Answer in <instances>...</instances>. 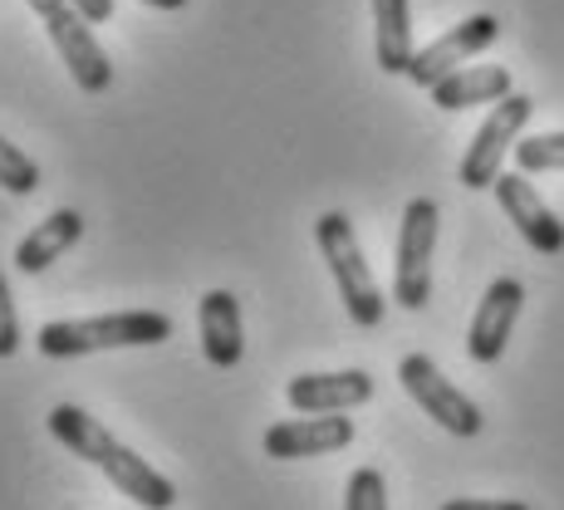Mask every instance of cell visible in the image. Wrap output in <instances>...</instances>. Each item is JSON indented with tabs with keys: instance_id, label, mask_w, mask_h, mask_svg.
<instances>
[{
	"instance_id": "obj_20",
	"label": "cell",
	"mask_w": 564,
	"mask_h": 510,
	"mask_svg": "<svg viewBox=\"0 0 564 510\" xmlns=\"http://www.w3.org/2000/svg\"><path fill=\"white\" fill-rule=\"evenodd\" d=\"M20 349V314H15V295H10V280L0 275V358H15Z\"/></svg>"
},
{
	"instance_id": "obj_3",
	"label": "cell",
	"mask_w": 564,
	"mask_h": 510,
	"mask_svg": "<svg viewBox=\"0 0 564 510\" xmlns=\"http://www.w3.org/2000/svg\"><path fill=\"white\" fill-rule=\"evenodd\" d=\"M314 246H319L324 265H329L334 285H339V300L349 310V319L359 329H378L383 324V290H378L373 270L359 251V236H354V221L344 211H324L314 221Z\"/></svg>"
},
{
	"instance_id": "obj_21",
	"label": "cell",
	"mask_w": 564,
	"mask_h": 510,
	"mask_svg": "<svg viewBox=\"0 0 564 510\" xmlns=\"http://www.w3.org/2000/svg\"><path fill=\"white\" fill-rule=\"evenodd\" d=\"M442 510H530L525 501H491V496H457V501H447Z\"/></svg>"
},
{
	"instance_id": "obj_5",
	"label": "cell",
	"mask_w": 564,
	"mask_h": 510,
	"mask_svg": "<svg viewBox=\"0 0 564 510\" xmlns=\"http://www.w3.org/2000/svg\"><path fill=\"white\" fill-rule=\"evenodd\" d=\"M530 113H535V99H530V94H506V99L491 108V118L476 128L471 148H466V158H462V172H457L466 192L496 187L501 162H506V153H516L520 128L530 123Z\"/></svg>"
},
{
	"instance_id": "obj_2",
	"label": "cell",
	"mask_w": 564,
	"mask_h": 510,
	"mask_svg": "<svg viewBox=\"0 0 564 510\" xmlns=\"http://www.w3.org/2000/svg\"><path fill=\"white\" fill-rule=\"evenodd\" d=\"M172 339V319L158 310H123L99 314V319H50L40 324L35 349L45 358H79L104 349H148V344Z\"/></svg>"
},
{
	"instance_id": "obj_11",
	"label": "cell",
	"mask_w": 564,
	"mask_h": 510,
	"mask_svg": "<svg viewBox=\"0 0 564 510\" xmlns=\"http://www.w3.org/2000/svg\"><path fill=\"white\" fill-rule=\"evenodd\" d=\"M491 192H496V202H501V211L516 221V231L525 236L530 251H540V256H560L564 251V221L550 211L545 202H540V192L530 187L525 172H520V167L501 172Z\"/></svg>"
},
{
	"instance_id": "obj_13",
	"label": "cell",
	"mask_w": 564,
	"mask_h": 510,
	"mask_svg": "<svg viewBox=\"0 0 564 510\" xmlns=\"http://www.w3.org/2000/svg\"><path fill=\"white\" fill-rule=\"evenodd\" d=\"M197 329H202V354L212 368H236L246 354V329H241V305L231 290H206L197 305Z\"/></svg>"
},
{
	"instance_id": "obj_9",
	"label": "cell",
	"mask_w": 564,
	"mask_h": 510,
	"mask_svg": "<svg viewBox=\"0 0 564 510\" xmlns=\"http://www.w3.org/2000/svg\"><path fill=\"white\" fill-rule=\"evenodd\" d=\"M354 442V422L339 412H305V417H285L265 427V457L275 462H305V457H329Z\"/></svg>"
},
{
	"instance_id": "obj_23",
	"label": "cell",
	"mask_w": 564,
	"mask_h": 510,
	"mask_svg": "<svg viewBox=\"0 0 564 510\" xmlns=\"http://www.w3.org/2000/svg\"><path fill=\"white\" fill-rule=\"evenodd\" d=\"M143 6H153V10H182L187 0H143Z\"/></svg>"
},
{
	"instance_id": "obj_22",
	"label": "cell",
	"mask_w": 564,
	"mask_h": 510,
	"mask_svg": "<svg viewBox=\"0 0 564 510\" xmlns=\"http://www.w3.org/2000/svg\"><path fill=\"white\" fill-rule=\"evenodd\" d=\"M69 6L79 10L89 25H108V20H113V0H69Z\"/></svg>"
},
{
	"instance_id": "obj_12",
	"label": "cell",
	"mask_w": 564,
	"mask_h": 510,
	"mask_svg": "<svg viewBox=\"0 0 564 510\" xmlns=\"http://www.w3.org/2000/svg\"><path fill=\"white\" fill-rule=\"evenodd\" d=\"M285 398L295 412H349L373 398V378L364 368H339V373H300L285 383Z\"/></svg>"
},
{
	"instance_id": "obj_7",
	"label": "cell",
	"mask_w": 564,
	"mask_h": 510,
	"mask_svg": "<svg viewBox=\"0 0 564 510\" xmlns=\"http://www.w3.org/2000/svg\"><path fill=\"white\" fill-rule=\"evenodd\" d=\"M45 30L54 40V50H59V59L69 64L74 84H79L84 94H108V84H113V64H108V54L99 45V35H94V25L79 15V10L69 6V0H59L54 10H45Z\"/></svg>"
},
{
	"instance_id": "obj_18",
	"label": "cell",
	"mask_w": 564,
	"mask_h": 510,
	"mask_svg": "<svg viewBox=\"0 0 564 510\" xmlns=\"http://www.w3.org/2000/svg\"><path fill=\"white\" fill-rule=\"evenodd\" d=\"M0 187L15 192V197H30V192H40V167L30 153H20L15 143H6L0 138Z\"/></svg>"
},
{
	"instance_id": "obj_19",
	"label": "cell",
	"mask_w": 564,
	"mask_h": 510,
	"mask_svg": "<svg viewBox=\"0 0 564 510\" xmlns=\"http://www.w3.org/2000/svg\"><path fill=\"white\" fill-rule=\"evenodd\" d=\"M344 510H388V481L378 466H359L344 486Z\"/></svg>"
},
{
	"instance_id": "obj_24",
	"label": "cell",
	"mask_w": 564,
	"mask_h": 510,
	"mask_svg": "<svg viewBox=\"0 0 564 510\" xmlns=\"http://www.w3.org/2000/svg\"><path fill=\"white\" fill-rule=\"evenodd\" d=\"M59 6V0H30V10H40V15H45V10H54Z\"/></svg>"
},
{
	"instance_id": "obj_6",
	"label": "cell",
	"mask_w": 564,
	"mask_h": 510,
	"mask_svg": "<svg viewBox=\"0 0 564 510\" xmlns=\"http://www.w3.org/2000/svg\"><path fill=\"white\" fill-rule=\"evenodd\" d=\"M398 383L408 388V398L427 412L442 432H452V437H476V432H481V422H486L481 408H476L427 354H408L403 363H398Z\"/></svg>"
},
{
	"instance_id": "obj_14",
	"label": "cell",
	"mask_w": 564,
	"mask_h": 510,
	"mask_svg": "<svg viewBox=\"0 0 564 510\" xmlns=\"http://www.w3.org/2000/svg\"><path fill=\"white\" fill-rule=\"evenodd\" d=\"M432 104L447 108V113H462V108H476V104H501L511 89V69H501V64H471V69L447 74L442 84H432Z\"/></svg>"
},
{
	"instance_id": "obj_8",
	"label": "cell",
	"mask_w": 564,
	"mask_h": 510,
	"mask_svg": "<svg viewBox=\"0 0 564 510\" xmlns=\"http://www.w3.org/2000/svg\"><path fill=\"white\" fill-rule=\"evenodd\" d=\"M496 40H501V20H496V15H471V20H462V25H452L442 40H432L427 50L412 54L408 79L417 84V89H432V84H442L447 74H457L462 64L471 59V54L491 50Z\"/></svg>"
},
{
	"instance_id": "obj_15",
	"label": "cell",
	"mask_w": 564,
	"mask_h": 510,
	"mask_svg": "<svg viewBox=\"0 0 564 510\" xmlns=\"http://www.w3.org/2000/svg\"><path fill=\"white\" fill-rule=\"evenodd\" d=\"M79 236H84V216L69 211V206H59V211H50L45 221L15 246V270L20 275H40V270H50Z\"/></svg>"
},
{
	"instance_id": "obj_10",
	"label": "cell",
	"mask_w": 564,
	"mask_h": 510,
	"mask_svg": "<svg viewBox=\"0 0 564 510\" xmlns=\"http://www.w3.org/2000/svg\"><path fill=\"white\" fill-rule=\"evenodd\" d=\"M520 305H525V285H520V280L501 275L486 285L481 305L471 314V329H466V354H471L476 363H496V358L506 354L511 329L520 319Z\"/></svg>"
},
{
	"instance_id": "obj_1",
	"label": "cell",
	"mask_w": 564,
	"mask_h": 510,
	"mask_svg": "<svg viewBox=\"0 0 564 510\" xmlns=\"http://www.w3.org/2000/svg\"><path fill=\"white\" fill-rule=\"evenodd\" d=\"M50 432H54V442H59V447L74 452V457H84L89 466H99L108 481L118 486V496L138 501L143 510H172V506H177V486H172L167 476L158 471V466H148V457L128 452L123 442H118L99 417H89L84 408L54 403L50 408Z\"/></svg>"
},
{
	"instance_id": "obj_17",
	"label": "cell",
	"mask_w": 564,
	"mask_h": 510,
	"mask_svg": "<svg viewBox=\"0 0 564 510\" xmlns=\"http://www.w3.org/2000/svg\"><path fill=\"white\" fill-rule=\"evenodd\" d=\"M516 167L525 172V177H535V172H564V133L520 138L516 143Z\"/></svg>"
},
{
	"instance_id": "obj_4",
	"label": "cell",
	"mask_w": 564,
	"mask_h": 510,
	"mask_svg": "<svg viewBox=\"0 0 564 510\" xmlns=\"http://www.w3.org/2000/svg\"><path fill=\"white\" fill-rule=\"evenodd\" d=\"M437 202L412 197L398 226V265H393V300L403 310H422L432 300V251H437Z\"/></svg>"
},
{
	"instance_id": "obj_16",
	"label": "cell",
	"mask_w": 564,
	"mask_h": 510,
	"mask_svg": "<svg viewBox=\"0 0 564 510\" xmlns=\"http://www.w3.org/2000/svg\"><path fill=\"white\" fill-rule=\"evenodd\" d=\"M373 45H378V69L383 74H408L412 69V6L408 0H373Z\"/></svg>"
}]
</instances>
